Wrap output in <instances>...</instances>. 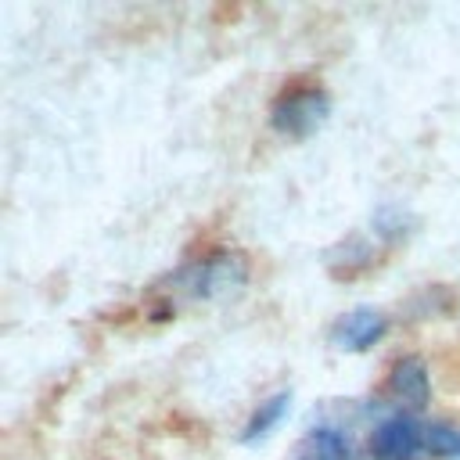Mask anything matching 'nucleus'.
<instances>
[{
  "instance_id": "obj_1",
  "label": "nucleus",
  "mask_w": 460,
  "mask_h": 460,
  "mask_svg": "<svg viewBox=\"0 0 460 460\" xmlns=\"http://www.w3.org/2000/svg\"><path fill=\"white\" fill-rule=\"evenodd\" d=\"M323 111H327V93L320 79H291L273 101V126L280 133L302 137L323 119Z\"/></svg>"
},
{
  "instance_id": "obj_2",
  "label": "nucleus",
  "mask_w": 460,
  "mask_h": 460,
  "mask_svg": "<svg viewBox=\"0 0 460 460\" xmlns=\"http://www.w3.org/2000/svg\"><path fill=\"white\" fill-rule=\"evenodd\" d=\"M280 410H284V395H280V399H273V402H270L262 413H255V420L248 424V438H252V435H262V428H266V424H270V420H273Z\"/></svg>"
}]
</instances>
